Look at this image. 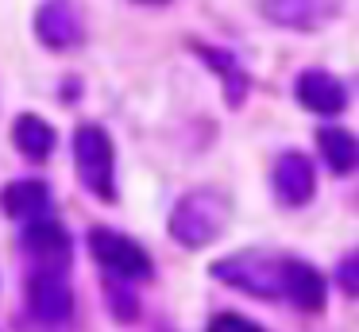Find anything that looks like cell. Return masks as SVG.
<instances>
[{
	"instance_id": "17",
	"label": "cell",
	"mask_w": 359,
	"mask_h": 332,
	"mask_svg": "<svg viewBox=\"0 0 359 332\" xmlns=\"http://www.w3.org/2000/svg\"><path fill=\"white\" fill-rule=\"evenodd\" d=\"M336 286H340L348 298H359V247L336 263Z\"/></svg>"
},
{
	"instance_id": "12",
	"label": "cell",
	"mask_w": 359,
	"mask_h": 332,
	"mask_svg": "<svg viewBox=\"0 0 359 332\" xmlns=\"http://www.w3.org/2000/svg\"><path fill=\"white\" fill-rule=\"evenodd\" d=\"M294 89H297V100L317 116H340L348 108V89L328 69H305Z\"/></svg>"
},
{
	"instance_id": "19",
	"label": "cell",
	"mask_w": 359,
	"mask_h": 332,
	"mask_svg": "<svg viewBox=\"0 0 359 332\" xmlns=\"http://www.w3.org/2000/svg\"><path fill=\"white\" fill-rule=\"evenodd\" d=\"M140 4H170V0H140Z\"/></svg>"
},
{
	"instance_id": "9",
	"label": "cell",
	"mask_w": 359,
	"mask_h": 332,
	"mask_svg": "<svg viewBox=\"0 0 359 332\" xmlns=\"http://www.w3.org/2000/svg\"><path fill=\"white\" fill-rule=\"evenodd\" d=\"M189 51H194L197 58H201L205 66H209L212 74L220 77L228 108H240L243 100H248V93H251V77H248V69L240 66V58H236L232 51H224V46H212V43H201V39H189Z\"/></svg>"
},
{
	"instance_id": "16",
	"label": "cell",
	"mask_w": 359,
	"mask_h": 332,
	"mask_svg": "<svg viewBox=\"0 0 359 332\" xmlns=\"http://www.w3.org/2000/svg\"><path fill=\"white\" fill-rule=\"evenodd\" d=\"M132 282H120V278H109V309L116 313V321H135L140 317V301L128 290Z\"/></svg>"
},
{
	"instance_id": "5",
	"label": "cell",
	"mask_w": 359,
	"mask_h": 332,
	"mask_svg": "<svg viewBox=\"0 0 359 332\" xmlns=\"http://www.w3.org/2000/svg\"><path fill=\"white\" fill-rule=\"evenodd\" d=\"M27 309L43 324H66L74 313V290L62 270H32L27 274Z\"/></svg>"
},
{
	"instance_id": "15",
	"label": "cell",
	"mask_w": 359,
	"mask_h": 332,
	"mask_svg": "<svg viewBox=\"0 0 359 332\" xmlns=\"http://www.w3.org/2000/svg\"><path fill=\"white\" fill-rule=\"evenodd\" d=\"M317 147L336 174H355L359 170V135H351L348 128H320Z\"/></svg>"
},
{
	"instance_id": "13",
	"label": "cell",
	"mask_w": 359,
	"mask_h": 332,
	"mask_svg": "<svg viewBox=\"0 0 359 332\" xmlns=\"http://www.w3.org/2000/svg\"><path fill=\"white\" fill-rule=\"evenodd\" d=\"M286 298L290 305L305 309V313H320L325 309V278L305 259H286Z\"/></svg>"
},
{
	"instance_id": "3",
	"label": "cell",
	"mask_w": 359,
	"mask_h": 332,
	"mask_svg": "<svg viewBox=\"0 0 359 332\" xmlns=\"http://www.w3.org/2000/svg\"><path fill=\"white\" fill-rule=\"evenodd\" d=\"M74 166L93 197L116 201V154H112V139L101 124H81L74 131Z\"/></svg>"
},
{
	"instance_id": "6",
	"label": "cell",
	"mask_w": 359,
	"mask_h": 332,
	"mask_svg": "<svg viewBox=\"0 0 359 332\" xmlns=\"http://www.w3.org/2000/svg\"><path fill=\"white\" fill-rule=\"evenodd\" d=\"M24 255L32 259V270H70L74 263V239L58 220H35L24 228Z\"/></svg>"
},
{
	"instance_id": "2",
	"label": "cell",
	"mask_w": 359,
	"mask_h": 332,
	"mask_svg": "<svg viewBox=\"0 0 359 332\" xmlns=\"http://www.w3.org/2000/svg\"><path fill=\"white\" fill-rule=\"evenodd\" d=\"M228 224V201L217 190H189L186 197H178L170 213V236L182 247L197 251V247H209L212 239L224 232Z\"/></svg>"
},
{
	"instance_id": "11",
	"label": "cell",
	"mask_w": 359,
	"mask_h": 332,
	"mask_svg": "<svg viewBox=\"0 0 359 332\" xmlns=\"http://www.w3.org/2000/svg\"><path fill=\"white\" fill-rule=\"evenodd\" d=\"M340 0H263V15L290 31H313L325 27L336 15Z\"/></svg>"
},
{
	"instance_id": "8",
	"label": "cell",
	"mask_w": 359,
	"mask_h": 332,
	"mask_svg": "<svg viewBox=\"0 0 359 332\" xmlns=\"http://www.w3.org/2000/svg\"><path fill=\"white\" fill-rule=\"evenodd\" d=\"M313 190H317V170H313V162L302 151H286L274 162V197L286 208L309 205Z\"/></svg>"
},
{
	"instance_id": "10",
	"label": "cell",
	"mask_w": 359,
	"mask_h": 332,
	"mask_svg": "<svg viewBox=\"0 0 359 332\" xmlns=\"http://www.w3.org/2000/svg\"><path fill=\"white\" fill-rule=\"evenodd\" d=\"M0 208H4V216L24 220V224L47 220L50 185L43 182V178H20V182H8L4 190H0Z\"/></svg>"
},
{
	"instance_id": "1",
	"label": "cell",
	"mask_w": 359,
	"mask_h": 332,
	"mask_svg": "<svg viewBox=\"0 0 359 332\" xmlns=\"http://www.w3.org/2000/svg\"><path fill=\"white\" fill-rule=\"evenodd\" d=\"M212 278L232 290H243L251 298L278 301L286 298V259L274 251H236L212 263Z\"/></svg>"
},
{
	"instance_id": "18",
	"label": "cell",
	"mask_w": 359,
	"mask_h": 332,
	"mask_svg": "<svg viewBox=\"0 0 359 332\" xmlns=\"http://www.w3.org/2000/svg\"><path fill=\"white\" fill-rule=\"evenodd\" d=\"M209 332H266V328L248 321V317H240V313H217L209 321Z\"/></svg>"
},
{
	"instance_id": "7",
	"label": "cell",
	"mask_w": 359,
	"mask_h": 332,
	"mask_svg": "<svg viewBox=\"0 0 359 332\" xmlns=\"http://www.w3.org/2000/svg\"><path fill=\"white\" fill-rule=\"evenodd\" d=\"M35 39L50 51H70L86 39V20H81L74 0H43L35 12Z\"/></svg>"
},
{
	"instance_id": "14",
	"label": "cell",
	"mask_w": 359,
	"mask_h": 332,
	"mask_svg": "<svg viewBox=\"0 0 359 332\" xmlns=\"http://www.w3.org/2000/svg\"><path fill=\"white\" fill-rule=\"evenodd\" d=\"M12 143H16V151L24 154V159L47 162L50 154H55L58 135H55V128H50L39 112H24L16 124H12Z\"/></svg>"
},
{
	"instance_id": "4",
	"label": "cell",
	"mask_w": 359,
	"mask_h": 332,
	"mask_svg": "<svg viewBox=\"0 0 359 332\" xmlns=\"http://www.w3.org/2000/svg\"><path fill=\"white\" fill-rule=\"evenodd\" d=\"M89 251L101 263V270L109 278H120V282H147L155 274V263L151 255L135 244L132 236L116 228H93L89 232Z\"/></svg>"
}]
</instances>
